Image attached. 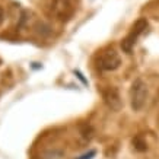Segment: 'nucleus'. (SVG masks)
<instances>
[{
	"instance_id": "nucleus-5",
	"label": "nucleus",
	"mask_w": 159,
	"mask_h": 159,
	"mask_svg": "<svg viewBox=\"0 0 159 159\" xmlns=\"http://www.w3.org/2000/svg\"><path fill=\"white\" fill-rule=\"evenodd\" d=\"M104 99H105V104L110 107L111 110L118 111L121 108V99L120 95L117 92L116 88H108L104 91Z\"/></svg>"
},
{
	"instance_id": "nucleus-8",
	"label": "nucleus",
	"mask_w": 159,
	"mask_h": 159,
	"mask_svg": "<svg viewBox=\"0 0 159 159\" xmlns=\"http://www.w3.org/2000/svg\"><path fill=\"white\" fill-rule=\"evenodd\" d=\"M3 19H5V12H3V9L0 7V25H2V22H3Z\"/></svg>"
},
{
	"instance_id": "nucleus-3",
	"label": "nucleus",
	"mask_w": 159,
	"mask_h": 159,
	"mask_svg": "<svg viewBox=\"0 0 159 159\" xmlns=\"http://www.w3.org/2000/svg\"><path fill=\"white\" fill-rule=\"evenodd\" d=\"M148 98V86L142 79H136L130 89V101H131V108L134 111H140L143 108Z\"/></svg>"
},
{
	"instance_id": "nucleus-7",
	"label": "nucleus",
	"mask_w": 159,
	"mask_h": 159,
	"mask_svg": "<svg viewBox=\"0 0 159 159\" xmlns=\"http://www.w3.org/2000/svg\"><path fill=\"white\" fill-rule=\"evenodd\" d=\"M92 156H95V150H91L89 153L83 155V156H80V158H79V159H92Z\"/></svg>"
},
{
	"instance_id": "nucleus-4",
	"label": "nucleus",
	"mask_w": 159,
	"mask_h": 159,
	"mask_svg": "<svg viewBox=\"0 0 159 159\" xmlns=\"http://www.w3.org/2000/svg\"><path fill=\"white\" fill-rule=\"evenodd\" d=\"M51 13L56 19L66 22L75 13V5L72 0H53L51 2Z\"/></svg>"
},
{
	"instance_id": "nucleus-1",
	"label": "nucleus",
	"mask_w": 159,
	"mask_h": 159,
	"mask_svg": "<svg viewBox=\"0 0 159 159\" xmlns=\"http://www.w3.org/2000/svg\"><path fill=\"white\" fill-rule=\"evenodd\" d=\"M146 29H148V20H146L145 18H140L139 20H136L134 25L131 26L129 35H127L125 38L121 39V48H123L124 53L130 54L131 51H133V47H134L137 38L145 32Z\"/></svg>"
},
{
	"instance_id": "nucleus-6",
	"label": "nucleus",
	"mask_w": 159,
	"mask_h": 159,
	"mask_svg": "<svg viewBox=\"0 0 159 159\" xmlns=\"http://www.w3.org/2000/svg\"><path fill=\"white\" fill-rule=\"evenodd\" d=\"M133 145H134V148L137 150H140V152H143V150L148 149V143L143 140V136L142 134H137L134 139H133Z\"/></svg>"
},
{
	"instance_id": "nucleus-2",
	"label": "nucleus",
	"mask_w": 159,
	"mask_h": 159,
	"mask_svg": "<svg viewBox=\"0 0 159 159\" xmlns=\"http://www.w3.org/2000/svg\"><path fill=\"white\" fill-rule=\"evenodd\" d=\"M120 64H121V58L114 48L104 50V51H101V53L98 54L97 66L99 70L112 72V70H116V69L120 67Z\"/></svg>"
}]
</instances>
